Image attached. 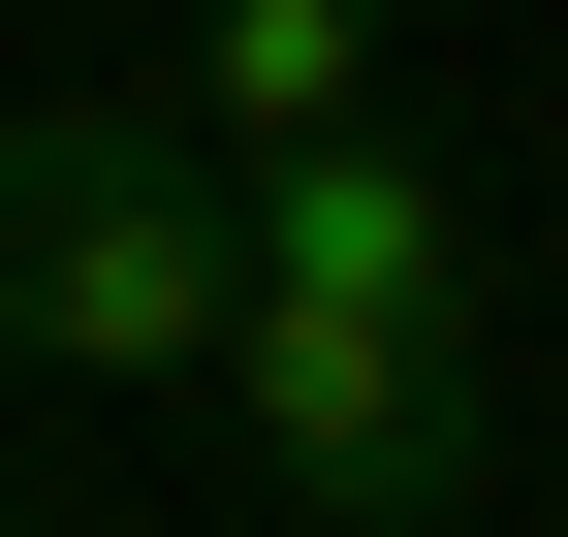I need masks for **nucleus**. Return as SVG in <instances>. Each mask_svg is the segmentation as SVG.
I'll return each mask as SVG.
<instances>
[{
    "label": "nucleus",
    "mask_w": 568,
    "mask_h": 537,
    "mask_svg": "<svg viewBox=\"0 0 568 537\" xmlns=\"http://www.w3.org/2000/svg\"><path fill=\"white\" fill-rule=\"evenodd\" d=\"M222 285H253L222 253V159H190L159 95H32L0 126V348L32 379H190Z\"/></svg>",
    "instance_id": "f257e3e1"
},
{
    "label": "nucleus",
    "mask_w": 568,
    "mask_h": 537,
    "mask_svg": "<svg viewBox=\"0 0 568 537\" xmlns=\"http://www.w3.org/2000/svg\"><path fill=\"white\" fill-rule=\"evenodd\" d=\"M159 126H190V159H284V126H379V0H190Z\"/></svg>",
    "instance_id": "20e7f679"
},
{
    "label": "nucleus",
    "mask_w": 568,
    "mask_h": 537,
    "mask_svg": "<svg viewBox=\"0 0 568 537\" xmlns=\"http://www.w3.org/2000/svg\"><path fill=\"white\" fill-rule=\"evenodd\" d=\"M190 379L253 412V475L316 506V537H443L474 506V316H284V285H222Z\"/></svg>",
    "instance_id": "f03ea898"
},
{
    "label": "nucleus",
    "mask_w": 568,
    "mask_h": 537,
    "mask_svg": "<svg viewBox=\"0 0 568 537\" xmlns=\"http://www.w3.org/2000/svg\"><path fill=\"white\" fill-rule=\"evenodd\" d=\"M222 253L284 316H474V159L443 126H284V159H222Z\"/></svg>",
    "instance_id": "7ed1b4c3"
}]
</instances>
